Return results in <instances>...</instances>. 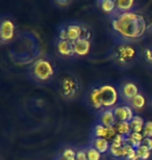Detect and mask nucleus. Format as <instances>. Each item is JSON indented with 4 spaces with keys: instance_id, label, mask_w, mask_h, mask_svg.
<instances>
[{
    "instance_id": "2eb2a0df",
    "label": "nucleus",
    "mask_w": 152,
    "mask_h": 160,
    "mask_svg": "<svg viewBox=\"0 0 152 160\" xmlns=\"http://www.w3.org/2000/svg\"><path fill=\"white\" fill-rule=\"evenodd\" d=\"M89 145L94 147V148H95L97 151H99L102 155L109 152V149H111V142H109L107 139L100 138V137H91Z\"/></svg>"
},
{
    "instance_id": "b1692460",
    "label": "nucleus",
    "mask_w": 152,
    "mask_h": 160,
    "mask_svg": "<svg viewBox=\"0 0 152 160\" xmlns=\"http://www.w3.org/2000/svg\"><path fill=\"white\" fill-rule=\"evenodd\" d=\"M150 154H151V152L148 149L145 148V147H143V146H140L137 149V155H138L139 159L148 160L150 158Z\"/></svg>"
},
{
    "instance_id": "393cba45",
    "label": "nucleus",
    "mask_w": 152,
    "mask_h": 160,
    "mask_svg": "<svg viewBox=\"0 0 152 160\" xmlns=\"http://www.w3.org/2000/svg\"><path fill=\"white\" fill-rule=\"evenodd\" d=\"M142 134H143L144 137L152 138V121H146Z\"/></svg>"
},
{
    "instance_id": "412c9836",
    "label": "nucleus",
    "mask_w": 152,
    "mask_h": 160,
    "mask_svg": "<svg viewBox=\"0 0 152 160\" xmlns=\"http://www.w3.org/2000/svg\"><path fill=\"white\" fill-rule=\"evenodd\" d=\"M137 159H139L137 155V150L126 142L124 147H123V154L121 160H137Z\"/></svg>"
},
{
    "instance_id": "1a4fd4ad",
    "label": "nucleus",
    "mask_w": 152,
    "mask_h": 160,
    "mask_svg": "<svg viewBox=\"0 0 152 160\" xmlns=\"http://www.w3.org/2000/svg\"><path fill=\"white\" fill-rule=\"evenodd\" d=\"M15 23L11 17H3L1 18L0 23V39L1 44H11L15 39Z\"/></svg>"
},
{
    "instance_id": "5701e85b",
    "label": "nucleus",
    "mask_w": 152,
    "mask_h": 160,
    "mask_svg": "<svg viewBox=\"0 0 152 160\" xmlns=\"http://www.w3.org/2000/svg\"><path fill=\"white\" fill-rule=\"evenodd\" d=\"M86 156H88V160H101L102 159V154L99 151L92 147L91 145H86L85 146Z\"/></svg>"
},
{
    "instance_id": "aec40b11",
    "label": "nucleus",
    "mask_w": 152,
    "mask_h": 160,
    "mask_svg": "<svg viewBox=\"0 0 152 160\" xmlns=\"http://www.w3.org/2000/svg\"><path fill=\"white\" fill-rule=\"evenodd\" d=\"M115 128H116V131H117V134L124 136V137H127L132 133L130 124L126 123V122H117Z\"/></svg>"
},
{
    "instance_id": "39448f33",
    "label": "nucleus",
    "mask_w": 152,
    "mask_h": 160,
    "mask_svg": "<svg viewBox=\"0 0 152 160\" xmlns=\"http://www.w3.org/2000/svg\"><path fill=\"white\" fill-rule=\"evenodd\" d=\"M108 55L117 66L127 69L140 59L142 52L135 44L115 43L109 49Z\"/></svg>"
},
{
    "instance_id": "20e7f679",
    "label": "nucleus",
    "mask_w": 152,
    "mask_h": 160,
    "mask_svg": "<svg viewBox=\"0 0 152 160\" xmlns=\"http://www.w3.org/2000/svg\"><path fill=\"white\" fill-rule=\"evenodd\" d=\"M55 62L47 56H41L28 68V78L35 84L45 85L55 77Z\"/></svg>"
},
{
    "instance_id": "473e14b6",
    "label": "nucleus",
    "mask_w": 152,
    "mask_h": 160,
    "mask_svg": "<svg viewBox=\"0 0 152 160\" xmlns=\"http://www.w3.org/2000/svg\"><path fill=\"white\" fill-rule=\"evenodd\" d=\"M137 160H142V159H137Z\"/></svg>"
},
{
    "instance_id": "2f4dec72",
    "label": "nucleus",
    "mask_w": 152,
    "mask_h": 160,
    "mask_svg": "<svg viewBox=\"0 0 152 160\" xmlns=\"http://www.w3.org/2000/svg\"><path fill=\"white\" fill-rule=\"evenodd\" d=\"M150 105H151V107H152V99H151V101H150Z\"/></svg>"
},
{
    "instance_id": "f3484780",
    "label": "nucleus",
    "mask_w": 152,
    "mask_h": 160,
    "mask_svg": "<svg viewBox=\"0 0 152 160\" xmlns=\"http://www.w3.org/2000/svg\"><path fill=\"white\" fill-rule=\"evenodd\" d=\"M97 5L99 6L102 12L112 17L116 12V1L115 0H99L97 1Z\"/></svg>"
},
{
    "instance_id": "a211bd4d",
    "label": "nucleus",
    "mask_w": 152,
    "mask_h": 160,
    "mask_svg": "<svg viewBox=\"0 0 152 160\" xmlns=\"http://www.w3.org/2000/svg\"><path fill=\"white\" fill-rule=\"evenodd\" d=\"M127 105H129L134 110L141 111L145 107V105H146V99H145L144 95L142 94V92H140V94L135 96Z\"/></svg>"
},
{
    "instance_id": "7c9ffc66",
    "label": "nucleus",
    "mask_w": 152,
    "mask_h": 160,
    "mask_svg": "<svg viewBox=\"0 0 152 160\" xmlns=\"http://www.w3.org/2000/svg\"><path fill=\"white\" fill-rule=\"evenodd\" d=\"M54 160H68V159H66V158H63V157H60V156L56 155V156H55V158H54ZM73 160H76V159H73Z\"/></svg>"
},
{
    "instance_id": "bb28decb",
    "label": "nucleus",
    "mask_w": 152,
    "mask_h": 160,
    "mask_svg": "<svg viewBox=\"0 0 152 160\" xmlns=\"http://www.w3.org/2000/svg\"><path fill=\"white\" fill-rule=\"evenodd\" d=\"M76 160H88V156H86L85 147H78V148H76Z\"/></svg>"
},
{
    "instance_id": "9d476101",
    "label": "nucleus",
    "mask_w": 152,
    "mask_h": 160,
    "mask_svg": "<svg viewBox=\"0 0 152 160\" xmlns=\"http://www.w3.org/2000/svg\"><path fill=\"white\" fill-rule=\"evenodd\" d=\"M54 48H55L56 54L61 58H73V57H75L74 46L72 42L68 40L55 39Z\"/></svg>"
},
{
    "instance_id": "ddd939ff",
    "label": "nucleus",
    "mask_w": 152,
    "mask_h": 160,
    "mask_svg": "<svg viewBox=\"0 0 152 160\" xmlns=\"http://www.w3.org/2000/svg\"><path fill=\"white\" fill-rule=\"evenodd\" d=\"M96 122L99 124H101L102 126L106 128H113L117 124V120H116L115 113H114V108L111 109H104L100 111L99 113H97V119Z\"/></svg>"
},
{
    "instance_id": "4468645a",
    "label": "nucleus",
    "mask_w": 152,
    "mask_h": 160,
    "mask_svg": "<svg viewBox=\"0 0 152 160\" xmlns=\"http://www.w3.org/2000/svg\"><path fill=\"white\" fill-rule=\"evenodd\" d=\"M73 46L75 57L86 56L91 49V40H78L76 42H73Z\"/></svg>"
},
{
    "instance_id": "f8f14e48",
    "label": "nucleus",
    "mask_w": 152,
    "mask_h": 160,
    "mask_svg": "<svg viewBox=\"0 0 152 160\" xmlns=\"http://www.w3.org/2000/svg\"><path fill=\"white\" fill-rule=\"evenodd\" d=\"M114 113L117 122H126L130 123V121L134 119V109L127 104H119L114 108Z\"/></svg>"
},
{
    "instance_id": "9b49d317",
    "label": "nucleus",
    "mask_w": 152,
    "mask_h": 160,
    "mask_svg": "<svg viewBox=\"0 0 152 160\" xmlns=\"http://www.w3.org/2000/svg\"><path fill=\"white\" fill-rule=\"evenodd\" d=\"M117 135V131L116 128H106L102 126L101 124L95 122V124L93 125L92 131H91V137H100V138H105L107 139L109 142H113V139L115 138Z\"/></svg>"
},
{
    "instance_id": "c85d7f7f",
    "label": "nucleus",
    "mask_w": 152,
    "mask_h": 160,
    "mask_svg": "<svg viewBox=\"0 0 152 160\" xmlns=\"http://www.w3.org/2000/svg\"><path fill=\"white\" fill-rule=\"evenodd\" d=\"M53 3L56 6H59V8H64L65 6H68L69 4H71L72 1H70V0H55V1H54Z\"/></svg>"
},
{
    "instance_id": "a878e982",
    "label": "nucleus",
    "mask_w": 152,
    "mask_h": 160,
    "mask_svg": "<svg viewBox=\"0 0 152 160\" xmlns=\"http://www.w3.org/2000/svg\"><path fill=\"white\" fill-rule=\"evenodd\" d=\"M142 56H143V58L146 60L148 63L152 65V48L150 47L145 48V49L142 51Z\"/></svg>"
},
{
    "instance_id": "0eeeda50",
    "label": "nucleus",
    "mask_w": 152,
    "mask_h": 160,
    "mask_svg": "<svg viewBox=\"0 0 152 160\" xmlns=\"http://www.w3.org/2000/svg\"><path fill=\"white\" fill-rule=\"evenodd\" d=\"M57 92L65 100L71 101L77 97L80 92V82L73 73H65L60 75L57 81Z\"/></svg>"
},
{
    "instance_id": "f257e3e1",
    "label": "nucleus",
    "mask_w": 152,
    "mask_h": 160,
    "mask_svg": "<svg viewBox=\"0 0 152 160\" xmlns=\"http://www.w3.org/2000/svg\"><path fill=\"white\" fill-rule=\"evenodd\" d=\"M115 43L135 44L146 38L148 22L144 15L138 12H128L109 17Z\"/></svg>"
},
{
    "instance_id": "4be33fe9",
    "label": "nucleus",
    "mask_w": 152,
    "mask_h": 160,
    "mask_svg": "<svg viewBox=\"0 0 152 160\" xmlns=\"http://www.w3.org/2000/svg\"><path fill=\"white\" fill-rule=\"evenodd\" d=\"M146 122L144 121V119L140 116H134V119L130 121V127L132 132H137V133H142L143 132L144 126Z\"/></svg>"
},
{
    "instance_id": "6e6552de",
    "label": "nucleus",
    "mask_w": 152,
    "mask_h": 160,
    "mask_svg": "<svg viewBox=\"0 0 152 160\" xmlns=\"http://www.w3.org/2000/svg\"><path fill=\"white\" fill-rule=\"evenodd\" d=\"M118 91L120 95V104H128L135 96L141 92L138 83L132 79L122 80L118 84Z\"/></svg>"
},
{
    "instance_id": "cd10ccee",
    "label": "nucleus",
    "mask_w": 152,
    "mask_h": 160,
    "mask_svg": "<svg viewBox=\"0 0 152 160\" xmlns=\"http://www.w3.org/2000/svg\"><path fill=\"white\" fill-rule=\"evenodd\" d=\"M141 146L145 147V148L148 149L151 152L152 151V138H149V137H144V139H143V142H142Z\"/></svg>"
},
{
    "instance_id": "c756f323",
    "label": "nucleus",
    "mask_w": 152,
    "mask_h": 160,
    "mask_svg": "<svg viewBox=\"0 0 152 160\" xmlns=\"http://www.w3.org/2000/svg\"><path fill=\"white\" fill-rule=\"evenodd\" d=\"M146 38L148 39L147 47H150V48H152V24H151V25H149V27H148V30H147Z\"/></svg>"
},
{
    "instance_id": "f03ea898",
    "label": "nucleus",
    "mask_w": 152,
    "mask_h": 160,
    "mask_svg": "<svg viewBox=\"0 0 152 160\" xmlns=\"http://www.w3.org/2000/svg\"><path fill=\"white\" fill-rule=\"evenodd\" d=\"M11 59L18 66L31 65L41 57V43L31 31H21L15 37L8 50Z\"/></svg>"
},
{
    "instance_id": "423d86ee",
    "label": "nucleus",
    "mask_w": 152,
    "mask_h": 160,
    "mask_svg": "<svg viewBox=\"0 0 152 160\" xmlns=\"http://www.w3.org/2000/svg\"><path fill=\"white\" fill-rule=\"evenodd\" d=\"M92 30L89 25L79 21H68L57 27L56 39L76 42L78 40H91Z\"/></svg>"
},
{
    "instance_id": "6ab92c4d",
    "label": "nucleus",
    "mask_w": 152,
    "mask_h": 160,
    "mask_svg": "<svg viewBox=\"0 0 152 160\" xmlns=\"http://www.w3.org/2000/svg\"><path fill=\"white\" fill-rule=\"evenodd\" d=\"M144 139V136L142 133H137V132H132L130 135L126 137V142L128 145H130L132 148H134L137 150L139 147L142 145V142Z\"/></svg>"
},
{
    "instance_id": "dca6fc26",
    "label": "nucleus",
    "mask_w": 152,
    "mask_h": 160,
    "mask_svg": "<svg viewBox=\"0 0 152 160\" xmlns=\"http://www.w3.org/2000/svg\"><path fill=\"white\" fill-rule=\"evenodd\" d=\"M134 5H135V2L134 0H117V1H116V12L114 15L134 12Z\"/></svg>"
},
{
    "instance_id": "7ed1b4c3",
    "label": "nucleus",
    "mask_w": 152,
    "mask_h": 160,
    "mask_svg": "<svg viewBox=\"0 0 152 160\" xmlns=\"http://www.w3.org/2000/svg\"><path fill=\"white\" fill-rule=\"evenodd\" d=\"M86 103L96 112L115 108L120 104L118 86L112 83H96L89 88L86 96Z\"/></svg>"
}]
</instances>
